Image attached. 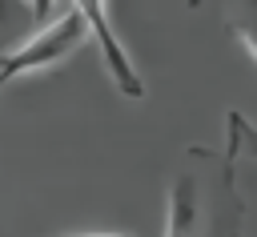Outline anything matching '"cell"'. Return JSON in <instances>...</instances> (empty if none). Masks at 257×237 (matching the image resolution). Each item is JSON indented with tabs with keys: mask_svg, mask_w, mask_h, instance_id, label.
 I'll return each instance as SVG.
<instances>
[{
	"mask_svg": "<svg viewBox=\"0 0 257 237\" xmlns=\"http://www.w3.org/2000/svg\"><path fill=\"white\" fill-rule=\"evenodd\" d=\"M92 32H88V24H84V16L68 4L56 20H48V24H40L20 48H8L4 56H0V92L12 84V80H20V76H32V72H44V68H56L60 60H68L84 40H88Z\"/></svg>",
	"mask_w": 257,
	"mask_h": 237,
	"instance_id": "obj_1",
	"label": "cell"
},
{
	"mask_svg": "<svg viewBox=\"0 0 257 237\" xmlns=\"http://www.w3.org/2000/svg\"><path fill=\"white\" fill-rule=\"evenodd\" d=\"M72 8L84 16V24H88V32H92V40H96V48H100V60H104L112 84H116L128 100H141V96H145V76L137 72L128 48L120 44V36H116V28H112V8H108V0H72Z\"/></svg>",
	"mask_w": 257,
	"mask_h": 237,
	"instance_id": "obj_2",
	"label": "cell"
},
{
	"mask_svg": "<svg viewBox=\"0 0 257 237\" xmlns=\"http://www.w3.org/2000/svg\"><path fill=\"white\" fill-rule=\"evenodd\" d=\"M205 221H201V189L197 177L181 173L169 185V201H165V237H201Z\"/></svg>",
	"mask_w": 257,
	"mask_h": 237,
	"instance_id": "obj_3",
	"label": "cell"
},
{
	"mask_svg": "<svg viewBox=\"0 0 257 237\" xmlns=\"http://www.w3.org/2000/svg\"><path fill=\"white\" fill-rule=\"evenodd\" d=\"M241 161H257V125L245 112L229 108L225 112V169H221L225 185H237V165Z\"/></svg>",
	"mask_w": 257,
	"mask_h": 237,
	"instance_id": "obj_4",
	"label": "cell"
},
{
	"mask_svg": "<svg viewBox=\"0 0 257 237\" xmlns=\"http://www.w3.org/2000/svg\"><path fill=\"white\" fill-rule=\"evenodd\" d=\"M229 32L237 36V44L257 60V0H241L237 12L229 16Z\"/></svg>",
	"mask_w": 257,
	"mask_h": 237,
	"instance_id": "obj_5",
	"label": "cell"
},
{
	"mask_svg": "<svg viewBox=\"0 0 257 237\" xmlns=\"http://www.w3.org/2000/svg\"><path fill=\"white\" fill-rule=\"evenodd\" d=\"M24 4H28V12H32L36 24H48V8H52V0H24Z\"/></svg>",
	"mask_w": 257,
	"mask_h": 237,
	"instance_id": "obj_6",
	"label": "cell"
},
{
	"mask_svg": "<svg viewBox=\"0 0 257 237\" xmlns=\"http://www.w3.org/2000/svg\"><path fill=\"white\" fill-rule=\"evenodd\" d=\"M76 237H133V233H76Z\"/></svg>",
	"mask_w": 257,
	"mask_h": 237,
	"instance_id": "obj_7",
	"label": "cell"
}]
</instances>
